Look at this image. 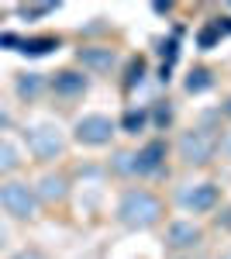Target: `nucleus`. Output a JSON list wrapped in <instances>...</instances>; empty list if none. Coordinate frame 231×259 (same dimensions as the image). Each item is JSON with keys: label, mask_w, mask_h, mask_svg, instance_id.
I'll return each mask as SVG.
<instances>
[{"label": "nucleus", "mask_w": 231, "mask_h": 259, "mask_svg": "<svg viewBox=\"0 0 231 259\" xmlns=\"http://www.w3.org/2000/svg\"><path fill=\"white\" fill-rule=\"evenodd\" d=\"M117 214H121L124 225H131V228H145V225L159 221L162 207H159V200L149 190H128L124 200H121V207H117Z\"/></svg>", "instance_id": "obj_1"}, {"label": "nucleus", "mask_w": 231, "mask_h": 259, "mask_svg": "<svg viewBox=\"0 0 231 259\" xmlns=\"http://www.w3.org/2000/svg\"><path fill=\"white\" fill-rule=\"evenodd\" d=\"M0 207L7 211V214H14V218H35V211H38V194L28 187V183H4L0 187Z\"/></svg>", "instance_id": "obj_2"}, {"label": "nucleus", "mask_w": 231, "mask_h": 259, "mask_svg": "<svg viewBox=\"0 0 231 259\" xmlns=\"http://www.w3.org/2000/svg\"><path fill=\"white\" fill-rule=\"evenodd\" d=\"M214 135L211 132H204V128H193L187 132L183 139H179V159L190 162V166H204V162L214 156Z\"/></svg>", "instance_id": "obj_3"}, {"label": "nucleus", "mask_w": 231, "mask_h": 259, "mask_svg": "<svg viewBox=\"0 0 231 259\" xmlns=\"http://www.w3.org/2000/svg\"><path fill=\"white\" fill-rule=\"evenodd\" d=\"M24 139H28V149L38 159H56L62 152V135H59L56 124H35V128L24 132Z\"/></svg>", "instance_id": "obj_4"}, {"label": "nucleus", "mask_w": 231, "mask_h": 259, "mask_svg": "<svg viewBox=\"0 0 231 259\" xmlns=\"http://www.w3.org/2000/svg\"><path fill=\"white\" fill-rule=\"evenodd\" d=\"M83 145H104V142H111L114 135V124L111 118H104V114H86V118L76 121V132H73Z\"/></svg>", "instance_id": "obj_5"}, {"label": "nucleus", "mask_w": 231, "mask_h": 259, "mask_svg": "<svg viewBox=\"0 0 231 259\" xmlns=\"http://www.w3.org/2000/svg\"><path fill=\"white\" fill-rule=\"evenodd\" d=\"M76 56L86 69H97V73L114 66V49H107V45H86V49H79Z\"/></svg>", "instance_id": "obj_6"}, {"label": "nucleus", "mask_w": 231, "mask_h": 259, "mask_svg": "<svg viewBox=\"0 0 231 259\" xmlns=\"http://www.w3.org/2000/svg\"><path fill=\"white\" fill-rule=\"evenodd\" d=\"M183 204L190 211H211L214 204H217V187L214 183H200V187H193V190L183 194Z\"/></svg>", "instance_id": "obj_7"}, {"label": "nucleus", "mask_w": 231, "mask_h": 259, "mask_svg": "<svg viewBox=\"0 0 231 259\" xmlns=\"http://www.w3.org/2000/svg\"><path fill=\"white\" fill-rule=\"evenodd\" d=\"M52 90L62 94V97H76L86 90V76L76 73V69H66V73H56V80H52Z\"/></svg>", "instance_id": "obj_8"}, {"label": "nucleus", "mask_w": 231, "mask_h": 259, "mask_svg": "<svg viewBox=\"0 0 231 259\" xmlns=\"http://www.w3.org/2000/svg\"><path fill=\"white\" fill-rule=\"evenodd\" d=\"M162 159H166V145L162 142H149L135 156V173H152V169H159Z\"/></svg>", "instance_id": "obj_9"}, {"label": "nucleus", "mask_w": 231, "mask_h": 259, "mask_svg": "<svg viewBox=\"0 0 231 259\" xmlns=\"http://www.w3.org/2000/svg\"><path fill=\"white\" fill-rule=\"evenodd\" d=\"M197 242H200V228H193L187 221H176L173 228H169V245L173 249H190Z\"/></svg>", "instance_id": "obj_10"}, {"label": "nucleus", "mask_w": 231, "mask_h": 259, "mask_svg": "<svg viewBox=\"0 0 231 259\" xmlns=\"http://www.w3.org/2000/svg\"><path fill=\"white\" fill-rule=\"evenodd\" d=\"M38 197L41 200H62L66 197V180L62 177H45L38 183Z\"/></svg>", "instance_id": "obj_11"}, {"label": "nucleus", "mask_w": 231, "mask_h": 259, "mask_svg": "<svg viewBox=\"0 0 231 259\" xmlns=\"http://www.w3.org/2000/svg\"><path fill=\"white\" fill-rule=\"evenodd\" d=\"M49 49H56V38H28V41H21V52H24V56H45Z\"/></svg>", "instance_id": "obj_12"}, {"label": "nucleus", "mask_w": 231, "mask_h": 259, "mask_svg": "<svg viewBox=\"0 0 231 259\" xmlns=\"http://www.w3.org/2000/svg\"><path fill=\"white\" fill-rule=\"evenodd\" d=\"M18 149L11 145V142H0V173H11V169H18Z\"/></svg>", "instance_id": "obj_13"}, {"label": "nucleus", "mask_w": 231, "mask_h": 259, "mask_svg": "<svg viewBox=\"0 0 231 259\" xmlns=\"http://www.w3.org/2000/svg\"><path fill=\"white\" fill-rule=\"evenodd\" d=\"M38 90H41V76L38 73H24V76L18 80V94L21 97H35Z\"/></svg>", "instance_id": "obj_14"}, {"label": "nucleus", "mask_w": 231, "mask_h": 259, "mask_svg": "<svg viewBox=\"0 0 231 259\" xmlns=\"http://www.w3.org/2000/svg\"><path fill=\"white\" fill-rule=\"evenodd\" d=\"M211 87V73L207 69H193L190 76H187V90L190 94H200V90H207Z\"/></svg>", "instance_id": "obj_15"}, {"label": "nucleus", "mask_w": 231, "mask_h": 259, "mask_svg": "<svg viewBox=\"0 0 231 259\" xmlns=\"http://www.w3.org/2000/svg\"><path fill=\"white\" fill-rule=\"evenodd\" d=\"M142 124H145V111H128V114H124V132L138 135V132H142Z\"/></svg>", "instance_id": "obj_16"}, {"label": "nucleus", "mask_w": 231, "mask_h": 259, "mask_svg": "<svg viewBox=\"0 0 231 259\" xmlns=\"http://www.w3.org/2000/svg\"><path fill=\"white\" fill-rule=\"evenodd\" d=\"M114 169H117V173H135V156L121 152V156L114 159Z\"/></svg>", "instance_id": "obj_17"}, {"label": "nucleus", "mask_w": 231, "mask_h": 259, "mask_svg": "<svg viewBox=\"0 0 231 259\" xmlns=\"http://www.w3.org/2000/svg\"><path fill=\"white\" fill-rule=\"evenodd\" d=\"M52 11H56L52 4H38V7H21V14H24V18H45V14H52Z\"/></svg>", "instance_id": "obj_18"}, {"label": "nucleus", "mask_w": 231, "mask_h": 259, "mask_svg": "<svg viewBox=\"0 0 231 259\" xmlns=\"http://www.w3.org/2000/svg\"><path fill=\"white\" fill-rule=\"evenodd\" d=\"M214 38H217V24H214V28H207V31L200 35V45H204V49H211V45H214Z\"/></svg>", "instance_id": "obj_19"}, {"label": "nucleus", "mask_w": 231, "mask_h": 259, "mask_svg": "<svg viewBox=\"0 0 231 259\" xmlns=\"http://www.w3.org/2000/svg\"><path fill=\"white\" fill-rule=\"evenodd\" d=\"M142 73H145V66H142V62H135V66H131V76H128V87H135V83L142 80Z\"/></svg>", "instance_id": "obj_20"}, {"label": "nucleus", "mask_w": 231, "mask_h": 259, "mask_svg": "<svg viewBox=\"0 0 231 259\" xmlns=\"http://www.w3.org/2000/svg\"><path fill=\"white\" fill-rule=\"evenodd\" d=\"M14 259H45L41 252H35V249H24V252H18Z\"/></svg>", "instance_id": "obj_21"}, {"label": "nucleus", "mask_w": 231, "mask_h": 259, "mask_svg": "<svg viewBox=\"0 0 231 259\" xmlns=\"http://www.w3.org/2000/svg\"><path fill=\"white\" fill-rule=\"evenodd\" d=\"M4 245H7V228L0 225V249H4Z\"/></svg>", "instance_id": "obj_22"}, {"label": "nucleus", "mask_w": 231, "mask_h": 259, "mask_svg": "<svg viewBox=\"0 0 231 259\" xmlns=\"http://www.w3.org/2000/svg\"><path fill=\"white\" fill-rule=\"evenodd\" d=\"M4 124H7V114H4V111H0V128H4Z\"/></svg>", "instance_id": "obj_23"}, {"label": "nucleus", "mask_w": 231, "mask_h": 259, "mask_svg": "<svg viewBox=\"0 0 231 259\" xmlns=\"http://www.w3.org/2000/svg\"><path fill=\"white\" fill-rule=\"evenodd\" d=\"M224 114H228V118H231V100H228V104H224Z\"/></svg>", "instance_id": "obj_24"}, {"label": "nucleus", "mask_w": 231, "mask_h": 259, "mask_svg": "<svg viewBox=\"0 0 231 259\" xmlns=\"http://www.w3.org/2000/svg\"><path fill=\"white\" fill-rule=\"evenodd\" d=\"M224 221H228V225H231V211H228V218H224Z\"/></svg>", "instance_id": "obj_25"}, {"label": "nucleus", "mask_w": 231, "mask_h": 259, "mask_svg": "<svg viewBox=\"0 0 231 259\" xmlns=\"http://www.w3.org/2000/svg\"><path fill=\"white\" fill-rule=\"evenodd\" d=\"M224 259H231V252H228V256H224Z\"/></svg>", "instance_id": "obj_26"}]
</instances>
